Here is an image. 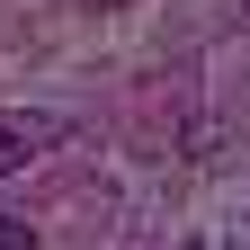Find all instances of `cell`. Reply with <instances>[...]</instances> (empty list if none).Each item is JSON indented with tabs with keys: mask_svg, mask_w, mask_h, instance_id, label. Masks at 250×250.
Wrapping results in <instances>:
<instances>
[{
	"mask_svg": "<svg viewBox=\"0 0 250 250\" xmlns=\"http://www.w3.org/2000/svg\"><path fill=\"white\" fill-rule=\"evenodd\" d=\"M179 250H197V241H179Z\"/></svg>",
	"mask_w": 250,
	"mask_h": 250,
	"instance_id": "7a4b0ae2",
	"label": "cell"
},
{
	"mask_svg": "<svg viewBox=\"0 0 250 250\" xmlns=\"http://www.w3.org/2000/svg\"><path fill=\"white\" fill-rule=\"evenodd\" d=\"M27 161H36V152H27V143L9 134V125H0V179H9V170H27Z\"/></svg>",
	"mask_w": 250,
	"mask_h": 250,
	"instance_id": "6da1fadb",
	"label": "cell"
}]
</instances>
